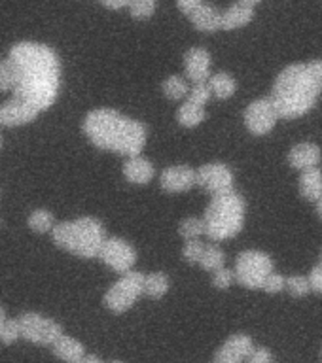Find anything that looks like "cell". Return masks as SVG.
Masks as SVG:
<instances>
[{"label":"cell","mask_w":322,"mask_h":363,"mask_svg":"<svg viewBox=\"0 0 322 363\" xmlns=\"http://www.w3.org/2000/svg\"><path fill=\"white\" fill-rule=\"evenodd\" d=\"M10 61L16 85L11 99L0 104V129L33 123L40 113L55 104L61 89V61L48 44L23 40L11 45Z\"/></svg>","instance_id":"1"},{"label":"cell","mask_w":322,"mask_h":363,"mask_svg":"<svg viewBox=\"0 0 322 363\" xmlns=\"http://www.w3.org/2000/svg\"><path fill=\"white\" fill-rule=\"evenodd\" d=\"M82 129L95 147L125 157L141 155L148 140L146 125L112 108L91 110L84 118Z\"/></svg>","instance_id":"2"},{"label":"cell","mask_w":322,"mask_h":363,"mask_svg":"<svg viewBox=\"0 0 322 363\" xmlns=\"http://www.w3.org/2000/svg\"><path fill=\"white\" fill-rule=\"evenodd\" d=\"M322 93V59L296 62L283 68L275 78L272 102L279 119H296L306 116Z\"/></svg>","instance_id":"3"},{"label":"cell","mask_w":322,"mask_h":363,"mask_svg":"<svg viewBox=\"0 0 322 363\" xmlns=\"http://www.w3.org/2000/svg\"><path fill=\"white\" fill-rule=\"evenodd\" d=\"M51 238L55 246L68 254L82 259H93L101 252L102 242L107 240V229L102 221L93 216H82L76 220L55 223L51 229Z\"/></svg>","instance_id":"4"},{"label":"cell","mask_w":322,"mask_h":363,"mask_svg":"<svg viewBox=\"0 0 322 363\" xmlns=\"http://www.w3.org/2000/svg\"><path fill=\"white\" fill-rule=\"evenodd\" d=\"M245 212V199L235 189L213 195L203 216L205 235L215 242L237 237L243 231Z\"/></svg>","instance_id":"5"},{"label":"cell","mask_w":322,"mask_h":363,"mask_svg":"<svg viewBox=\"0 0 322 363\" xmlns=\"http://www.w3.org/2000/svg\"><path fill=\"white\" fill-rule=\"evenodd\" d=\"M144 295V272L131 271L122 274L119 280L102 297V305L114 314H124L135 306V303Z\"/></svg>","instance_id":"6"},{"label":"cell","mask_w":322,"mask_h":363,"mask_svg":"<svg viewBox=\"0 0 322 363\" xmlns=\"http://www.w3.org/2000/svg\"><path fill=\"white\" fill-rule=\"evenodd\" d=\"M273 272V259L260 250H245L235 261V282L249 289H260L264 280Z\"/></svg>","instance_id":"7"},{"label":"cell","mask_w":322,"mask_h":363,"mask_svg":"<svg viewBox=\"0 0 322 363\" xmlns=\"http://www.w3.org/2000/svg\"><path fill=\"white\" fill-rule=\"evenodd\" d=\"M17 322L21 329V339L33 345L51 346L65 333L61 323L40 312H23L21 316L17 318Z\"/></svg>","instance_id":"8"},{"label":"cell","mask_w":322,"mask_h":363,"mask_svg":"<svg viewBox=\"0 0 322 363\" xmlns=\"http://www.w3.org/2000/svg\"><path fill=\"white\" fill-rule=\"evenodd\" d=\"M97 257L118 274L135 271L136 250L133 244L122 237H107Z\"/></svg>","instance_id":"9"},{"label":"cell","mask_w":322,"mask_h":363,"mask_svg":"<svg viewBox=\"0 0 322 363\" xmlns=\"http://www.w3.org/2000/svg\"><path fill=\"white\" fill-rule=\"evenodd\" d=\"M245 127L256 136H264L267 133H272L275 129V125L279 121V113L273 106V102L269 96H262L256 99L247 106L245 110Z\"/></svg>","instance_id":"10"},{"label":"cell","mask_w":322,"mask_h":363,"mask_svg":"<svg viewBox=\"0 0 322 363\" xmlns=\"http://www.w3.org/2000/svg\"><path fill=\"white\" fill-rule=\"evenodd\" d=\"M176 8L201 33H216V30H220L222 10H218L215 4H209V2H203V0H178Z\"/></svg>","instance_id":"11"},{"label":"cell","mask_w":322,"mask_h":363,"mask_svg":"<svg viewBox=\"0 0 322 363\" xmlns=\"http://www.w3.org/2000/svg\"><path fill=\"white\" fill-rule=\"evenodd\" d=\"M233 170L226 163H205L195 170V186L203 187L210 195L226 193L233 189Z\"/></svg>","instance_id":"12"},{"label":"cell","mask_w":322,"mask_h":363,"mask_svg":"<svg viewBox=\"0 0 322 363\" xmlns=\"http://www.w3.org/2000/svg\"><path fill=\"white\" fill-rule=\"evenodd\" d=\"M210 67H213V55L209 50L193 45L184 53V70L193 85L207 84V79L210 78Z\"/></svg>","instance_id":"13"},{"label":"cell","mask_w":322,"mask_h":363,"mask_svg":"<svg viewBox=\"0 0 322 363\" xmlns=\"http://www.w3.org/2000/svg\"><path fill=\"white\" fill-rule=\"evenodd\" d=\"M159 186L167 193L190 191L195 186V169L190 164H173L159 174Z\"/></svg>","instance_id":"14"},{"label":"cell","mask_w":322,"mask_h":363,"mask_svg":"<svg viewBox=\"0 0 322 363\" xmlns=\"http://www.w3.org/2000/svg\"><path fill=\"white\" fill-rule=\"evenodd\" d=\"M254 348V342L249 335L235 333L224 340V345L216 350L215 363H243Z\"/></svg>","instance_id":"15"},{"label":"cell","mask_w":322,"mask_h":363,"mask_svg":"<svg viewBox=\"0 0 322 363\" xmlns=\"http://www.w3.org/2000/svg\"><path fill=\"white\" fill-rule=\"evenodd\" d=\"M256 0H239L235 4L227 6L226 10H222L220 16V28L222 30H235V28L247 27L254 19Z\"/></svg>","instance_id":"16"},{"label":"cell","mask_w":322,"mask_h":363,"mask_svg":"<svg viewBox=\"0 0 322 363\" xmlns=\"http://www.w3.org/2000/svg\"><path fill=\"white\" fill-rule=\"evenodd\" d=\"M322 161V152L321 147L313 142H300L296 146L290 147L289 152V163L292 169L296 170H309L318 167Z\"/></svg>","instance_id":"17"},{"label":"cell","mask_w":322,"mask_h":363,"mask_svg":"<svg viewBox=\"0 0 322 363\" xmlns=\"http://www.w3.org/2000/svg\"><path fill=\"white\" fill-rule=\"evenodd\" d=\"M124 178L129 184H135V186H146L154 180L156 176V167L150 159L142 157V155H135V157H127V161L124 163Z\"/></svg>","instance_id":"18"},{"label":"cell","mask_w":322,"mask_h":363,"mask_svg":"<svg viewBox=\"0 0 322 363\" xmlns=\"http://www.w3.org/2000/svg\"><path fill=\"white\" fill-rule=\"evenodd\" d=\"M51 350H53L57 359H61L65 363H80V359L85 356L84 345L78 339L65 333L51 345Z\"/></svg>","instance_id":"19"},{"label":"cell","mask_w":322,"mask_h":363,"mask_svg":"<svg viewBox=\"0 0 322 363\" xmlns=\"http://www.w3.org/2000/svg\"><path fill=\"white\" fill-rule=\"evenodd\" d=\"M207 87H209L210 95L220 99V101H226V99H232L237 91V82L230 72H216L210 74V78L207 79Z\"/></svg>","instance_id":"20"},{"label":"cell","mask_w":322,"mask_h":363,"mask_svg":"<svg viewBox=\"0 0 322 363\" xmlns=\"http://www.w3.org/2000/svg\"><path fill=\"white\" fill-rule=\"evenodd\" d=\"M300 193L301 197L306 201H311V203H317L322 197V170L318 167L301 172Z\"/></svg>","instance_id":"21"},{"label":"cell","mask_w":322,"mask_h":363,"mask_svg":"<svg viewBox=\"0 0 322 363\" xmlns=\"http://www.w3.org/2000/svg\"><path fill=\"white\" fill-rule=\"evenodd\" d=\"M207 118V112H205V108L198 106V104H193L190 101H184L176 110V121L182 125V127H186V129H193V127H198L201 125Z\"/></svg>","instance_id":"22"},{"label":"cell","mask_w":322,"mask_h":363,"mask_svg":"<svg viewBox=\"0 0 322 363\" xmlns=\"http://www.w3.org/2000/svg\"><path fill=\"white\" fill-rule=\"evenodd\" d=\"M169 278L165 272H150L144 274V295H148L150 299L159 301L163 299L165 295L169 294Z\"/></svg>","instance_id":"23"},{"label":"cell","mask_w":322,"mask_h":363,"mask_svg":"<svg viewBox=\"0 0 322 363\" xmlns=\"http://www.w3.org/2000/svg\"><path fill=\"white\" fill-rule=\"evenodd\" d=\"M161 91H163V95L169 99V101H184L190 93V84H188L186 79L178 76V74H173L169 78L163 79V84H161Z\"/></svg>","instance_id":"24"},{"label":"cell","mask_w":322,"mask_h":363,"mask_svg":"<svg viewBox=\"0 0 322 363\" xmlns=\"http://www.w3.org/2000/svg\"><path fill=\"white\" fill-rule=\"evenodd\" d=\"M226 263V254H224V250L218 246V244H205L203 255H201V261H199V265L201 269L207 272H215L218 269H222Z\"/></svg>","instance_id":"25"},{"label":"cell","mask_w":322,"mask_h":363,"mask_svg":"<svg viewBox=\"0 0 322 363\" xmlns=\"http://www.w3.org/2000/svg\"><path fill=\"white\" fill-rule=\"evenodd\" d=\"M27 225L31 227V231L44 235V233H51V229L55 227V218L50 210L36 208L27 218Z\"/></svg>","instance_id":"26"},{"label":"cell","mask_w":322,"mask_h":363,"mask_svg":"<svg viewBox=\"0 0 322 363\" xmlns=\"http://www.w3.org/2000/svg\"><path fill=\"white\" fill-rule=\"evenodd\" d=\"M178 235L184 240H199V237L205 235V221L203 218H195V216H188L178 223Z\"/></svg>","instance_id":"27"},{"label":"cell","mask_w":322,"mask_h":363,"mask_svg":"<svg viewBox=\"0 0 322 363\" xmlns=\"http://www.w3.org/2000/svg\"><path fill=\"white\" fill-rule=\"evenodd\" d=\"M127 10H129V16L135 21H146L158 10V2L156 0H131Z\"/></svg>","instance_id":"28"},{"label":"cell","mask_w":322,"mask_h":363,"mask_svg":"<svg viewBox=\"0 0 322 363\" xmlns=\"http://www.w3.org/2000/svg\"><path fill=\"white\" fill-rule=\"evenodd\" d=\"M284 289H289V294L292 297H306V295L311 294V286H309V280L307 277H301V274H292V277L286 278V286Z\"/></svg>","instance_id":"29"},{"label":"cell","mask_w":322,"mask_h":363,"mask_svg":"<svg viewBox=\"0 0 322 363\" xmlns=\"http://www.w3.org/2000/svg\"><path fill=\"white\" fill-rule=\"evenodd\" d=\"M21 339V329H19V322L17 320H8L6 318L4 323L0 325V342L4 346H10L14 342Z\"/></svg>","instance_id":"30"},{"label":"cell","mask_w":322,"mask_h":363,"mask_svg":"<svg viewBox=\"0 0 322 363\" xmlns=\"http://www.w3.org/2000/svg\"><path fill=\"white\" fill-rule=\"evenodd\" d=\"M205 242L201 240H188L182 248V259L190 263V265H199L201 261V255H203Z\"/></svg>","instance_id":"31"},{"label":"cell","mask_w":322,"mask_h":363,"mask_svg":"<svg viewBox=\"0 0 322 363\" xmlns=\"http://www.w3.org/2000/svg\"><path fill=\"white\" fill-rule=\"evenodd\" d=\"M210 96L213 95H210L207 84H195L190 87V93H188V96L184 101H190L193 102V104H198V106L205 108L207 106V102L210 101Z\"/></svg>","instance_id":"32"},{"label":"cell","mask_w":322,"mask_h":363,"mask_svg":"<svg viewBox=\"0 0 322 363\" xmlns=\"http://www.w3.org/2000/svg\"><path fill=\"white\" fill-rule=\"evenodd\" d=\"M233 282H235V274L227 267H222V269L213 272V286L216 289H230Z\"/></svg>","instance_id":"33"},{"label":"cell","mask_w":322,"mask_h":363,"mask_svg":"<svg viewBox=\"0 0 322 363\" xmlns=\"http://www.w3.org/2000/svg\"><path fill=\"white\" fill-rule=\"evenodd\" d=\"M14 85H16V74L10 61L4 59L0 61V91H14Z\"/></svg>","instance_id":"34"},{"label":"cell","mask_w":322,"mask_h":363,"mask_svg":"<svg viewBox=\"0 0 322 363\" xmlns=\"http://www.w3.org/2000/svg\"><path fill=\"white\" fill-rule=\"evenodd\" d=\"M284 286H286V278H284L283 274H279V272H272V274L264 280L260 289H264L267 294H281L284 289Z\"/></svg>","instance_id":"35"},{"label":"cell","mask_w":322,"mask_h":363,"mask_svg":"<svg viewBox=\"0 0 322 363\" xmlns=\"http://www.w3.org/2000/svg\"><path fill=\"white\" fill-rule=\"evenodd\" d=\"M247 363H273V354L266 346H254L247 357Z\"/></svg>","instance_id":"36"},{"label":"cell","mask_w":322,"mask_h":363,"mask_svg":"<svg viewBox=\"0 0 322 363\" xmlns=\"http://www.w3.org/2000/svg\"><path fill=\"white\" fill-rule=\"evenodd\" d=\"M309 286H311V291H317V294H322V265L318 263L317 267H313L309 271Z\"/></svg>","instance_id":"37"},{"label":"cell","mask_w":322,"mask_h":363,"mask_svg":"<svg viewBox=\"0 0 322 363\" xmlns=\"http://www.w3.org/2000/svg\"><path fill=\"white\" fill-rule=\"evenodd\" d=\"M131 0H102L101 6L107 8V10H124V8H129Z\"/></svg>","instance_id":"38"},{"label":"cell","mask_w":322,"mask_h":363,"mask_svg":"<svg viewBox=\"0 0 322 363\" xmlns=\"http://www.w3.org/2000/svg\"><path fill=\"white\" fill-rule=\"evenodd\" d=\"M80 363H104L99 356H93V354H85L82 359H80Z\"/></svg>","instance_id":"39"},{"label":"cell","mask_w":322,"mask_h":363,"mask_svg":"<svg viewBox=\"0 0 322 363\" xmlns=\"http://www.w3.org/2000/svg\"><path fill=\"white\" fill-rule=\"evenodd\" d=\"M317 212H318V216H321V220H322V197L317 201Z\"/></svg>","instance_id":"40"},{"label":"cell","mask_w":322,"mask_h":363,"mask_svg":"<svg viewBox=\"0 0 322 363\" xmlns=\"http://www.w3.org/2000/svg\"><path fill=\"white\" fill-rule=\"evenodd\" d=\"M4 320H6V312H4V308L0 306V325L4 323Z\"/></svg>","instance_id":"41"},{"label":"cell","mask_w":322,"mask_h":363,"mask_svg":"<svg viewBox=\"0 0 322 363\" xmlns=\"http://www.w3.org/2000/svg\"><path fill=\"white\" fill-rule=\"evenodd\" d=\"M0 152H2V136H0Z\"/></svg>","instance_id":"42"},{"label":"cell","mask_w":322,"mask_h":363,"mask_svg":"<svg viewBox=\"0 0 322 363\" xmlns=\"http://www.w3.org/2000/svg\"><path fill=\"white\" fill-rule=\"evenodd\" d=\"M110 363H124V362H118V359H116V362H110Z\"/></svg>","instance_id":"43"},{"label":"cell","mask_w":322,"mask_h":363,"mask_svg":"<svg viewBox=\"0 0 322 363\" xmlns=\"http://www.w3.org/2000/svg\"><path fill=\"white\" fill-rule=\"evenodd\" d=\"M321 265H322V254H321Z\"/></svg>","instance_id":"44"},{"label":"cell","mask_w":322,"mask_h":363,"mask_svg":"<svg viewBox=\"0 0 322 363\" xmlns=\"http://www.w3.org/2000/svg\"><path fill=\"white\" fill-rule=\"evenodd\" d=\"M321 356H322V352H321Z\"/></svg>","instance_id":"45"}]
</instances>
